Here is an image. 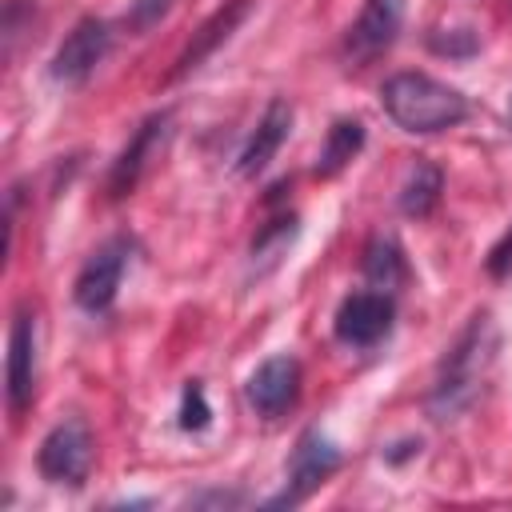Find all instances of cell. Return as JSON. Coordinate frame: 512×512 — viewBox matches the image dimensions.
Returning a JSON list of instances; mask_svg holds the SVG:
<instances>
[{"instance_id":"12","label":"cell","mask_w":512,"mask_h":512,"mask_svg":"<svg viewBox=\"0 0 512 512\" xmlns=\"http://www.w3.org/2000/svg\"><path fill=\"white\" fill-rule=\"evenodd\" d=\"M164 136H168V112H156V116H148V120L136 128V136L128 140V148L116 156V164H112V172H108V192H112V196H128V192L140 184V176H144V168H148V156L164 144Z\"/></svg>"},{"instance_id":"5","label":"cell","mask_w":512,"mask_h":512,"mask_svg":"<svg viewBox=\"0 0 512 512\" xmlns=\"http://www.w3.org/2000/svg\"><path fill=\"white\" fill-rule=\"evenodd\" d=\"M396 320V304L392 292H352L340 300L336 316H332V332L344 348H376L380 340H388Z\"/></svg>"},{"instance_id":"15","label":"cell","mask_w":512,"mask_h":512,"mask_svg":"<svg viewBox=\"0 0 512 512\" xmlns=\"http://www.w3.org/2000/svg\"><path fill=\"white\" fill-rule=\"evenodd\" d=\"M360 268L364 276L372 280V288L380 292H392L408 280V260H404V248L392 240V236H372L364 244V256H360Z\"/></svg>"},{"instance_id":"17","label":"cell","mask_w":512,"mask_h":512,"mask_svg":"<svg viewBox=\"0 0 512 512\" xmlns=\"http://www.w3.org/2000/svg\"><path fill=\"white\" fill-rule=\"evenodd\" d=\"M292 240H296V216H276L272 224H264V228L256 232V240H252V264L272 268V264L288 252Z\"/></svg>"},{"instance_id":"9","label":"cell","mask_w":512,"mask_h":512,"mask_svg":"<svg viewBox=\"0 0 512 512\" xmlns=\"http://www.w3.org/2000/svg\"><path fill=\"white\" fill-rule=\"evenodd\" d=\"M244 396L256 408V416H264V420L284 416L300 400V360L288 356V352H276V356L260 360L256 372L244 384Z\"/></svg>"},{"instance_id":"14","label":"cell","mask_w":512,"mask_h":512,"mask_svg":"<svg viewBox=\"0 0 512 512\" xmlns=\"http://www.w3.org/2000/svg\"><path fill=\"white\" fill-rule=\"evenodd\" d=\"M440 192H444V172H440L432 160H416V164L408 168L404 184H400L396 204H400V212H404L408 220H424V216L436 212Z\"/></svg>"},{"instance_id":"23","label":"cell","mask_w":512,"mask_h":512,"mask_svg":"<svg viewBox=\"0 0 512 512\" xmlns=\"http://www.w3.org/2000/svg\"><path fill=\"white\" fill-rule=\"evenodd\" d=\"M508 8H512V0H508Z\"/></svg>"},{"instance_id":"22","label":"cell","mask_w":512,"mask_h":512,"mask_svg":"<svg viewBox=\"0 0 512 512\" xmlns=\"http://www.w3.org/2000/svg\"><path fill=\"white\" fill-rule=\"evenodd\" d=\"M508 128H512V108H508Z\"/></svg>"},{"instance_id":"7","label":"cell","mask_w":512,"mask_h":512,"mask_svg":"<svg viewBox=\"0 0 512 512\" xmlns=\"http://www.w3.org/2000/svg\"><path fill=\"white\" fill-rule=\"evenodd\" d=\"M404 24V0H364L360 16L344 32V60L352 68H364L368 60L384 56Z\"/></svg>"},{"instance_id":"3","label":"cell","mask_w":512,"mask_h":512,"mask_svg":"<svg viewBox=\"0 0 512 512\" xmlns=\"http://www.w3.org/2000/svg\"><path fill=\"white\" fill-rule=\"evenodd\" d=\"M92 460H96V440H92V428L84 416H68L60 420L36 448V468L44 480L52 484H68V488H80L92 472Z\"/></svg>"},{"instance_id":"6","label":"cell","mask_w":512,"mask_h":512,"mask_svg":"<svg viewBox=\"0 0 512 512\" xmlns=\"http://www.w3.org/2000/svg\"><path fill=\"white\" fill-rule=\"evenodd\" d=\"M128 252H132V244L124 236H112L84 260V268L72 284V300L88 316H100L116 304V292H120V280H124V268H128Z\"/></svg>"},{"instance_id":"8","label":"cell","mask_w":512,"mask_h":512,"mask_svg":"<svg viewBox=\"0 0 512 512\" xmlns=\"http://www.w3.org/2000/svg\"><path fill=\"white\" fill-rule=\"evenodd\" d=\"M108 48H112V28L104 20H96V16H84L64 36V44L56 48L48 72H52L56 84H84L96 72V64L108 56Z\"/></svg>"},{"instance_id":"2","label":"cell","mask_w":512,"mask_h":512,"mask_svg":"<svg viewBox=\"0 0 512 512\" xmlns=\"http://www.w3.org/2000/svg\"><path fill=\"white\" fill-rule=\"evenodd\" d=\"M496 356V328L492 320L480 312L468 320V328L456 336V344L444 352L440 368H436V380H432V392H428V416L432 420H452L460 416L480 384H484V372Z\"/></svg>"},{"instance_id":"21","label":"cell","mask_w":512,"mask_h":512,"mask_svg":"<svg viewBox=\"0 0 512 512\" xmlns=\"http://www.w3.org/2000/svg\"><path fill=\"white\" fill-rule=\"evenodd\" d=\"M484 268H488V276H492V280L512 276V224H508V228H504V236H500V240L488 248Z\"/></svg>"},{"instance_id":"10","label":"cell","mask_w":512,"mask_h":512,"mask_svg":"<svg viewBox=\"0 0 512 512\" xmlns=\"http://www.w3.org/2000/svg\"><path fill=\"white\" fill-rule=\"evenodd\" d=\"M4 380H8V388H4L8 392V412L12 416H24V408L36 396V316L28 308H20L12 316Z\"/></svg>"},{"instance_id":"20","label":"cell","mask_w":512,"mask_h":512,"mask_svg":"<svg viewBox=\"0 0 512 512\" xmlns=\"http://www.w3.org/2000/svg\"><path fill=\"white\" fill-rule=\"evenodd\" d=\"M428 48L440 56H472L476 52V36L472 32H432Z\"/></svg>"},{"instance_id":"16","label":"cell","mask_w":512,"mask_h":512,"mask_svg":"<svg viewBox=\"0 0 512 512\" xmlns=\"http://www.w3.org/2000/svg\"><path fill=\"white\" fill-rule=\"evenodd\" d=\"M364 148V124L360 120H336L320 144V156H316V176H336L340 168H348V160Z\"/></svg>"},{"instance_id":"13","label":"cell","mask_w":512,"mask_h":512,"mask_svg":"<svg viewBox=\"0 0 512 512\" xmlns=\"http://www.w3.org/2000/svg\"><path fill=\"white\" fill-rule=\"evenodd\" d=\"M244 12H248V0H228L220 12H212V16L204 20V28L192 36V44L180 52V60H176V72H172V76H184V72L200 68V60H204L216 44H224V40L232 36V28L244 20Z\"/></svg>"},{"instance_id":"18","label":"cell","mask_w":512,"mask_h":512,"mask_svg":"<svg viewBox=\"0 0 512 512\" xmlns=\"http://www.w3.org/2000/svg\"><path fill=\"white\" fill-rule=\"evenodd\" d=\"M208 420H212V408H208L204 384L200 380H188L184 392H180V428L184 432H204Z\"/></svg>"},{"instance_id":"1","label":"cell","mask_w":512,"mask_h":512,"mask_svg":"<svg viewBox=\"0 0 512 512\" xmlns=\"http://www.w3.org/2000/svg\"><path fill=\"white\" fill-rule=\"evenodd\" d=\"M380 108L384 116L412 132V136H432L448 132L460 120H468V96L428 72H396L380 84Z\"/></svg>"},{"instance_id":"11","label":"cell","mask_w":512,"mask_h":512,"mask_svg":"<svg viewBox=\"0 0 512 512\" xmlns=\"http://www.w3.org/2000/svg\"><path fill=\"white\" fill-rule=\"evenodd\" d=\"M288 132H292V104H288V100H272V104L264 108V116L256 120L252 136L244 140L240 160H236V172L248 176V180L260 176V172L272 164V156L280 152V144L288 140Z\"/></svg>"},{"instance_id":"4","label":"cell","mask_w":512,"mask_h":512,"mask_svg":"<svg viewBox=\"0 0 512 512\" xmlns=\"http://www.w3.org/2000/svg\"><path fill=\"white\" fill-rule=\"evenodd\" d=\"M336 468H340V448H336L320 428L300 432V440H296V448H292V456H288L284 488L268 500V508H292V504L308 500Z\"/></svg>"},{"instance_id":"19","label":"cell","mask_w":512,"mask_h":512,"mask_svg":"<svg viewBox=\"0 0 512 512\" xmlns=\"http://www.w3.org/2000/svg\"><path fill=\"white\" fill-rule=\"evenodd\" d=\"M168 8H172V0H128L124 28L136 32V36H144L152 24H160V20L168 16Z\"/></svg>"}]
</instances>
